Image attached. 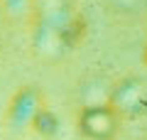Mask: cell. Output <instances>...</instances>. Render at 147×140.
<instances>
[{"label": "cell", "instance_id": "obj_1", "mask_svg": "<svg viewBox=\"0 0 147 140\" xmlns=\"http://www.w3.org/2000/svg\"><path fill=\"white\" fill-rule=\"evenodd\" d=\"M110 108L125 118H140L147 113V84L140 76H125L115 84V88L110 91V99L105 101Z\"/></svg>", "mask_w": 147, "mask_h": 140}, {"label": "cell", "instance_id": "obj_5", "mask_svg": "<svg viewBox=\"0 0 147 140\" xmlns=\"http://www.w3.org/2000/svg\"><path fill=\"white\" fill-rule=\"evenodd\" d=\"M142 59H145V64H147V39H145V49H142Z\"/></svg>", "mask_w": 147, "mask_h": 140}, {"label": "cell", "instance_id": "obj_4", "mask_svg": "<svg viewBox=\"0 0 147 140\" xmlns=\"http://www.w3.org/2000/svg\"><path fill=\"white\" fill-rule=\"evenodd\" d=\"M32 125H34L39 133H44V135H49V133H54L57 130V125H59V120L54 118L52 113H49L47 108H42L39 113L34 116V120H32Z\"/></svg>", "mask_w": 147, "mask_h": 140}, {"label": "cell", "instance_id": "obj_2", "mask_svg": "<svg viewBox=\"0 0 147 140\" xmlns=\"http://www.w3.org/2000/svg\"><path fill=\"white\" fill-rule=\"evenodd\" d=\"M120 125V116L108 103H91L79 113V130L88 140H115Z\"/></svg>", "mask_w": 147, "mask_h": 140}, {"label": "cell", "instance_id": "obj_3", "mask_svg": "<svg viewBox=\"0 0 147 140\" xmlns=\"http://www.w3.org/2000/svg\"><path fill=\"white\" fill-rule=\"evenodd\" d=\"M44 106L39 103V93H37L34 88H22L15 96L12 106H10V118L15 120V123H32L34 116Z\"/></svg>", "mask_w": 147, "mask_h": 140}]
</instances>
